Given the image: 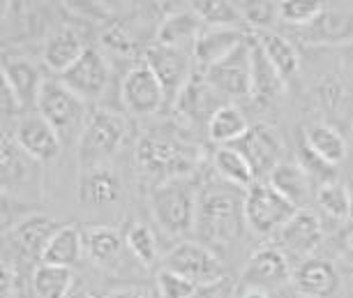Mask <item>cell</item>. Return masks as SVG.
<instances>
[{
    "label": "cell",
    "instance_id": "bcb514c9",
    "mask_svg": "<svg viewBox=\"0 0 353 298\" xmlns=\"http://www.w3.org/2000/svg\"><path fill=\"white\" fill-rule=\"evenodd\" d=\"M109 298H152V294L145 287H125L109 294Z\"/></svg>",
    "mask_w": 353,
    "mask_h": 298
},
{
    "label": "cell",
    "instance_id": "b9f144b4",
    "mask_svg": "<svg viewBox=\"0 0 353 298\" xmlns=\"http://www.w3.org/2000/svg\"><path fill=\"white\" fill-rule=\"evenodd\" d=\"M192 298H236V284H233V280H229V277H222V280H217V282L196 287Z\"/></svg>",
    "mask_w": 353,
    "mask_h": 298
},
{
    "label": "cell",
    "instance_id": "484cf974",
    "mask_svg": "<svg viewBox=\"0 0 353 298\" xmlns=\"http://www.w3.org/2000/svg\"><path fill=\"white\" fill-rule=\"evenodd\" d=\"M310 181L312 178L305 174L301 164L293 162H279L268 178V183L282 195L291 206L303 208L310 199Z\"/></svg>",
    "mask_w": 353,
    "mask_h": 298
},
{
    "label": "cell",
    "instance_id": "d590c367",
    "mask_svg": "<svg viewBox=\"0 0 353 298\" xmlns=\"http://www.w3.org/2000/svg\"><path fill=\"white\" fill-rule=\"evenodd\" d=\"M192 10L201 17L203 23L210 26H236L243 21L238 5L226 3V0H199V3H192Z\"/></svg>",
    "mask_w": 353,
    "mask_h": 298
},
{
    "label": "cell",
    "instance_id": "9a60e30c",
    "mask_svg": "<svg viewBox=\"0 0 353 298\" xmlns=\"http://www.w3.org/2000/svg\"><path fill=\"white\" fill-rule=\"evenodd\" d=\"M248 37L250 35H245V30L238 26H210V28H205L194 44V58L199 68L203 72L210 70L212 65L233 54Z\"/></svg>",
    "mask_w": 353,
    "mask_h": 298
},
{
    "label": "cell",
    "instance_id": "4dcf8cb0",
    "mask_svg": "<svg viewBox=\"0 0 353 298\" xmlns=\"http://www.w3.org/2000/svg\"><path fill=\"white\" fill-rule=\"evenodd\" d=\"M248 130H250L248 118H245L241 109L233 107V104H224L222 109H217L215 116H212L208 123V135L212 141L226 143V146L236 143Z\"/></svg>",
    "mask_w": 353,
    "mask_h": 298
},
{
    "label": "cell",
    "instance_id": "30bf717a",
    "mask_svg": "<svg viewBox=\"0 0 353 298\" xmlns=\"http://www.w3.org/2000/svg\"><path fill=\"white\" fill-rule=\"evenodd\" d=\"M231 148H236L238 153L245 155V160L250 162V167L254 169V176L259 178L272 174V169L279 164L284 146L275 128H270L265 123H256L236 143H231Z\"/></svg>",
    "mask_w": 353,
    "mask_h": 298
},
{
    "label": "cell",
    "instance_id": "7402d4cb",
    "mask_svg": "<svg viewBox=\"0 0 353 298\" xmlns=\"http://www.w3.org/2000/svg\"><path fill=\"white\" fill-rule=\"evenodd\" d=\"M3 81L10 83V88L21 99V107L37 109V97L42 90L44 79L39 77L37 68L23 58H5L3 61Z\"/></svg>",
    "mask_w": 353,
    "mask_h": 298
},
{
    "label": "cell",
    "instance_id": "7c38bea8",
    "mask_svg": "<svg viewBox=\"0 0 353 298\" xmlns=\"http://www.w3.org/2000/svg\"><path fill=\"white\" fill-rule=\"evenodd\" d=\"M123 102L134 116H152L164 107L166 92L148 65H137L125 74Z\"/></svg>",
    "mask_w": 353,
    "mask_h": 298
},
{
    "label": "cell",
    "instance_id": "4316f807",
    "mask_svg": "<svg viewBox=\"0 0 353 298\" xmlns=\"http://www.w3.org/2000/svg\"><path fill=\"white\" fill-rule=\"evenodd\" d=\"M83 245L97 266H116L128 241L111 227H90L83 231Z\"/></svg>",
    "mask_w": 353,
    "mask_h": 298
},
{
    "label": "cell",
    "instance_id": "7bdbcfd3",
    "mask_svg": "<svg viewBox=\"0 0 353 298\" xmlns=\"http://www.w3.org/2000/svg\"><path fill=\"white\" fill-rule=\"evenodd\" d=\"M335 245H337V252L346 261H353V220L344 222V227L339 229V234L335 238Z\"/></svg>",
    "mask_w": 353,
    "mask_h": 298
},
{
    "label": "cell",
    "instance_id": "d6986e66",
    "mask_svg": "<svg viewBox=\"0 0 353 298\" xmlns=\"http://www.w3.org/2000/svg\"><path fill=\"white\" fill-rule=\"evenodd\" d=\"M61 227L63 224L53 222L51 217L30 215L14 227V231H12V241H14V248L26 257V259L42 261L46 245L51 243L53 234H56Z\"/></svg>",
    "mask_w": 353,
    "mask_h": 298
},
{
    "label": "cell",
    "instance_id": "1f68e13d",
    "mask_svg": "<svg viewBox=\"0 0 353 298\" xmlns=\"http://www.w3.org/2000/svg\"><path fill=\"white\" fill-rule=\"evenodd\" d=\"M215 169L219 171V176L224 178L226 183L236 185L241 190H250L254 185V169L250 167V162L245 160L243 153H238L231 146H224L215 153Z\"/></svg>",
    "mask_w": 353,
    "mask_h": 298
},
{
    "label": "cell",
    "instance_id": "ba28073f",
    "mask_svg": "<svg viewBox=\"0 0 353 298\" xmlns=\"http://www.w3.org/2000/svg\"><path fill=\"white\" fill-rule=\"evenodd\" d=\"M203 77L219 95L252 97V37L245 39L224 61L205 70Z\"/></svg>",
    "mask_w": 353,
    "mask_h": 298
},
{
    "label": "cell",
    "instance_id": "836d02e7",
    "mask_svg": "<svg viewBox=\"0 0 353 298\" xmlns=\"http://www.w3.org/2000/svg\"><path fill=\"white\" fill-rule=\"evenodd\" d=\"M35 162L30 155H26L17 141H10L8 137L3 139V188L14 190L21 183L30 181V164Z\"/></svg>",
    "mask_w": 353,
    "mask_h": 298
},
{
    "label": "cell",
    "instance_id": "4fadbf2b",
    "mask_svg": "<svg viewBox=\"0 0 353 298\" xmlns=\"http://www.w3.org/2000/svg\"><path fill=\"white\" fill-rule=\"evenodd\" d=\"M14 141L35 162H51L61 153L63 139L39 114L23 116L14 130Z\"/></svg>",
    "mask_w": 353,
    "mask_h": 298
},
{
    "label": "cell",
    "instance_id": "f1b7e54d",
    "mask_svg": "<svg viewBox=\"0 0 353 298\" xmlns=\"http://www.w3.org/2000/svg\"><path fill=\"white\" fill-rule=\"evenodd\" d=\"M284 90V79L252 37V97L272 99Z\"/></svg>",
    "mask_w": 353,
    "mask_h": 298
},
{
    "label": "cell",
    "instance_id": "f546056e",
    "mask_svg": "<svg viewBox=\"0 0 353 298\" xmlns=\"http://www.w3.org/2000/svg\"><path fill=\"white\" fill-rule=\"evenodd\" d=\"M77 284L74 270L68 266L39 264L32 273V289L39 298H68Z\"/></svg>",
    "mask_w": 353,
    "mask_h": 298
},
{
    "label": "cell",
    "instance_id": "603a6c76",
    "mask_svg": "<svg viewBox=\"0 0 353 298\" xmlns=\"http://www.w3.org/2000/svg\"><path fill=\"white\" fill-rule=\"evenodd\" d=\"M203 21L194 10H183V12H173L171 17H166L162 26H159V42L164 46H173V49H185L196 44V39L203 32Z\"/></svg>",
    "mask_w": 353,
    "mask_h": 298
},
{
    "label": "cell",
    "instance_id": "ab89813d",
    "mask_svg": "<svg viewBox=\"0 0 353 298\" xmlns=\"http://www.w3.org/2000/svg\"><path fill=\"white\" fill-rule=\"evenodd\" d=\"M238 12H241L243 21H248L254 32L268 30V26L279 19V8L277 3H236Z\"/></svg>",
    "mask_w": 353,
    "mask_h": 298
},
{
    "label": "cell",
    "instance_id": "681fc988",
    "mask_svg": "<svg viewBox=\"0 0 353 298\" xmlns=\"http://www.w3.org/2000/svg\"><path fill=\"white\" fill-rule=\"evenodd\" d=\"M14 298H26V296H21V294H17V296H14Z\"/></svg>",
    "mask_w": 353,
    "mask_h": 298
},
{
    "label": "cell",
    "instance_id": "c3c4849f",
    "mask_svg": "<svg viewBox=\"0 0 353 298\" xmlns=\"http://www.w3.org/2000/svg\"><path fill=\"white\" fill-rule=\"evenodd\" d=\"M241 298H270L265 291H259V289H248Z\"/></svg>",
    "mask_w": 353,
    "mask_h": 298
},
{
    "label": "cell",
    "instance_id": "3957f363",
    "mask_svg": "<svg viewBox=\"0 0 353 298\" xmlns=\"http://www.w3.org/2000/svg\"><path fill=\"white\" fill-rule=\"evenodd\" d=\"M128 139V123L113 111H92L83 135L79 137V167L90 171L97 167H109L113 155L123 148Z\"/></svg>",
    "mask_w": 353,
    "mask_h": 298
},
{
    "label": "cell",
    "instance_id": "60d3db41",
    "mask_svg": "<svg viewBox=\"0 0 353 298\" xmlns=\"http://www.w3.org/2000/svg\"><path fill=\"white\" fill-rule=\"evenodd\" d=\"M157 289L162 298H192L196 291V284L190 282L188 277L173 273V270L162 268L157 275Z\"/></svg>",
    "mask_w": 353,
    "mask_h": 298
},
{
    "label": "cell",
    "instance_id": "5b68a950",
    "mask_svg": "<svg viewBox=\"0 0 353 298\" xmlns=\"http://www.w3.org/2000/svg\"><path fill=\"white\" fill-rule=\"evenodd\" d=\"M137 164L139 169L148 176L157 178L159 183L171 181V178L188 176L196 164L194 150L188 146L173 141V139L145 135L137 146Z\"/></svg>",
    "mask_w": 353,
    "mask_h": 298
},
{
    "label": "cell",
    "instance_id": "8d00e7d4",
    "mask_svg": "<svg viewBox=\"0 0 353 298\" xmlns=\"http://www.w3.org/2000/svg\"><path fill=\"white\" fill-rule=\"evenodd\" d=\"M277 8L282 21L296 26V28H305L325 10V3H319V0H282V3H277Z\"/></svg>",
    "mask_w": 353,
    "mask_h": 298
},
{
    "label": "cell",
    "instance_id": "cb8c5ba5",
    "mask_svg": "<svg viewBox=\"0 0 353 298\" xmlns=\"http://www.w3.org/2000/svg\"><path fill=\"white\" fill-rule=\"evenodd\" d=\"M83 51H85V46L81 42V37H79L74 30L61 28L46 39L44 63L49 70L58 72V74H65V72L81 58Z\"/></svg>",
    "mask_w": 353,
    "mask_h": 298
},
{
    "label": "cell",
    "instance_id": "74e56055",
    "mask_svg": "<svg viewBox=\"0 0 353 298\" xmlns=\"http://www.w3.org/2000/svg\"><path fill=\"white\" fill-rule=\"evenodd\" d=\"M125 241H128L130 252L134 255L143 266L150 268L152 264L157 261V257H159L157 255V241L145 224H132L128 236H125Z\"/></svg>",
    "mask_w": 353,
    "mask_h": 298
},
{
    "label": "cell",
    "instance_id": "277c9868",
    "mask_svg": "<svg viewBox=\"0 0 353 298\" xmlns=\"http://www.w3.org/2000/svg\"><path fill=\"white\" fill-rule=\"evenodd\" d=\"M37 114L46 123H51V128L58 132L63 141L72 135L81 137L88 125L85 102L77 92H72L61 79H44L37 97Z\"/></svg>",
    "mask_w": 353,
    "mask_h": 298
},
{
    "label": "cell",
    "instance_id": "6da1fadb",
    "mask_svg": "<svg viewBox=\"0 0 353 298\" xmlns=\"http://www.w3.org/2000/svg\"><path fill=\"white\" fill-rule=\"evenodd\" d=\"M245 220V195L231 183L205 185L199 192L196 234L203 245L236 243L243 234Z\"/></svg>",
    "mask_w": 353,
    "mask_h": 298
},
{
    "label": "cell",
    "instance_id": "ee69618b",
    "mask_svg": "<svg viewBox=\"0 0 353 298\" xmlns=\"http://www.w3.org/2000/svg\"><path fill=\"white\" fill-rule=\"evenodd\" d=\"M0 107H3V116H5V118L17 116L19 111H23L21 99L17 97V92L10 88V83H8V81H3V97H0Z\"/></svg>",
    "mask_w": 353,
    "mask_h": 298
},
{
    "label": "cell",
    "instance_id": "7dc6e473",
    "mask_svg": "<svg viewBox=\"0 0 353 298\" xmlns=\"http://www.w3.org/2000/svg\"><path fill=\"white\" fill-rule=\"evenodd\" d=\"M68 298H109V296H102L97 289H92V287H88V284H81L77 280L74 289H72V294Z\"/></svg>",
    "mask_w": 353,
    "mask_h": 298
},
{
    "label": "cell",
    "instance_id": "52a82bcc",
    "mask_svg": "<svg viewBox=\"0 0 353 298\" xmlns=\"http://www.w3.org/2000/svg\"><path fill=\"white\" fill-rule=\"evenodd\" d=\"M164 268L188 277V280L194 282L196 287L217 282V280H222V277H226L219 257L212 252L208 245L194 243V241L178 243L176 248L164 257Z\"/></svg>",
    "mask_w": 353,
    "mask_h": 298
},
{
    "label": "cell",
    "instance_id": "8fae6325",
    "mask_svg": "<svg viewBox=\"0 0 353 298\" xmlns=\"http://www.w3.org/2000/svg\"><path fill=\"white\" fill-rule=\"evenodd\" d=\"M61 81L72 92H77L83 102L97 99L104 95L106 86H109V65L97 49L85 46L81 58L65 74H61Z\"/></svg>",
    "mask_w": 353,
    "mask_h": 298
},
{
    "label": "cell",
    "instance_id": "44dd1931",
    "mask_svg": "<svg viewBox=\"0 0 353 298\" xmlns=\"http://www.w3.org/2000/svg\"><path fill=\"white\" fill-rule=\"evenodd\" d=\"M219 92L205 81V77H192L190 83L185 86L181 97L176 99V107L183 116H188L190 121L199 123L201 118L210 123V118L215 116L217 109H222L224 104H219Z\"/></svg>",
    "mask_w": 353,
    "mask_h": 298
},
{
    "label": "cell",
    "instance_id": "f6af8a7d",
    "mask_svg": "<svg viewBox=\"0 0 353 298\" xmlns=\"http://www.w3.org/2000/svg\"><path fill=\"white\" fill-rule=\"evenodd\" d=\"M17 275L8 261L3 264V284H0V298H14L17 296Z\"/></svg>",
    "mask_w": 353,
    "mask_h": 298
},
{
    "label": "cell",
    "instance_id": "2e32d148",
    "mask_svg": "<svg viewBox=\"0 0 353 298\" xmlns=\"http://www.w3.org/2000/svg\"><path fill=\"white\" fill-rule=\"evenodd\" d=\"M123 199L121 178L111 167H97L90 171H81L79 178V201L83 206L95 210L116 206Z\"/></svg>",
    "mask_w": 353,
    "mask_h": 298
},
{
    "label": "cell",
    "instance_id": "8992f818",
    "mask_svg": "<svg viewBox=\"0 0 353 298\" xmlns=\"http://www.w3.org/2000/svg\"><path fill=\"white\" fill-rule=\"evenodd\" d=\"M298 213L270 183H254L245 192V220L256 234L279 231Z\"/></svg>",
    "mask_w": 353,
    "mask_h": 298
},
{
    "label": "cell",
    "instance_id": "7a4b0ae2",
    "mask_svg": "<svg viewBox=\"0 0 353 298\" xmlns=\"http://www.w3.org/2000/svg\"><path fill=\"white\" fill-rule=\"evenodd\" d=\"M150 208L155 222L169 236H188L196 229L199 192L190 178H171L150 192Z\"/></svg>",
    "mask_w": 353,
    "mask_h": 298
},
{
    "label": "cell",
    "instance_id": "9c48e42d",
    "mask_svg": "<svg viewBox=\"0 0 353 298\" xmlns=\"http://www.w3.org/2000/svg\"><path fill=\"white\" fill-rule=\"evenodd\" d=\"M145 65L162 83L166 92V102H173V99L181 97V92L192 79V63L185 49L152 44L145 49Z\"/></svg>",
    "mask_w": 353,
    "mask_h": 298
},
{
    "label": "cell",
    "instance_id": "5bb4252c",
    "mask_svg": "<svg viewBox=\"0 0 353 298\" xmlns=\"http://www.w3.org/2000/svg\"><path fill=\"white\" fill-rule=\"evenodd\" d=\"M291 268L284 250L277 245H263L250 257L248 266L243 270V284L248 289L263 291L265 287H275L289 280Z\"/></svg>",
    "mask_w": 353,
    "mask_h": 298
},
{
    "label": "cell",
    "instance_id": "ffe728a7",
    "mask_svg": "<svg viewBox=\"0 0 353 298\" xmlns=\"http://www.w3.org/2000/svg\"><path fill=\"white\" fill-rule=\"evenodd\" d=\"M293 284L307 296L330 298L339 287V273L330 261L310 257L293 273Z\"/></svg>",
    "mask_w": 353,
    "mask_h": 298
},
{
    "label": "cell",
    "instance_id": "e0dca14e",
    "mask_svg": "<svg viewBox=\"0 0 353 298\" xmlns=\"http://www.w3.org/2000/svg\"><path fill=\"white\" fill-rule=\"evenodd\" d=\"M310 44H342L353 39V12L325 8L314 21L298 30Z\"/></svg>",
    "mask_w": 353,
    "mask_h": 298
},
{
    "label": "cell",
    "instance_id": "d4e9b609",
    "mask_svg": "<svg viewBox=\"0 0 353 298\" xmlns=\"http://www.w3.org/2000/svg\"><path fill=\"white\" fill-rule=\"evenodd\" d=\"M85 245H83V231L77 224H63L53 234L51 243L46 245L42 264H53V266H68L72 268L81 259Z\"/></svg>",
    "mask_w": 353,
    "mask_h": 298
},
{
    "label": "cell",
    "instance_id": "d6a6232c",
    "mask_svg": "<svg viewBox=\"0 0 353 298\" xmlns=\"http://www.w3.org/2000/svg\"><path fill=\"white\" fill-rule=\"evenodd\" d=\"M305 141L314 153H319L323 160H328L335 167L346 155V143L342 135L330 125H312V128L305 130Z\"/></svg>",
    "mask_w": 353,
    "mask_h": 298
},
{
    "label": "cell",
    "instance_id": "e575fe53",
    "mask_svg": "<svg viewBox=\"0 0 353 298\" xmlns=\"http://www.w3.org/2000/svg\"><path fill=\"white\" fill-rule=\"evenodd\" d=\"M316 203L335 220H349L351 215V195L342 183H328L321 185L316 192Z\"/></svg>",
    "mask_w": 353,
    "mask_h": 298
},
{
    "label": "cell",
    "instance_id": "f35d334b",
    "mask_svg": "<svg viewBox=\"0 0 353 298\" xmlns=\"http://www.w3.org/2000/svg\"><path fill=\"white\" fill-rule=\"evenodd\" d=\"M298 164L305 169V174L310 178H314V181H319L321 185L335 183V171H337L335 164H330L319 153H314L307 146V141H301V146H298Z\"/></svg>",
    "mask_w": 353,
    "mask_h": 298
},
{
    "label": "cell",
    "instance_id": "83f0119b",
    "mask_svg": "<svg viewBox=\"0 0 353 298\" xmlns=\"http://www.w3.org/2000/svg\"><path fill=\"white\" fill-rule=\"evenodd\" d=\"M256 39V44L263 49V54L268 56V61L275 65V70L282 74V79H291L301 68V58H298V51L289 39L279 32L272 30H259L252 35Z\"/></svg>",
    "mask_w": 353,
    "mask_h": 298
},
{
    "label": "cell",
    "instance_id": "ac0fdd59",
    "mask_svg": "<svg viewBox=\"0 0 353 298\" xmlns=\"http://www.w3.org/2000/svg\"><path fill=\"white\" fill-rule=\"evenodd\" d=\"M323 238L321 222L314 213L310 210H298L289 222L279 229V243L284 245V250L298 255V257H307L319 248Z\"/></svg>",
    "mask_w": 353,
    "mask_h": 298
}]
</instances>
